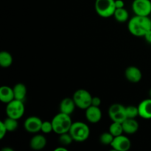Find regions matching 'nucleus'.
Segmentation results:
<instances>
[{
  "instance_id": "nucleus-1",
  "label": "nucleus",
  "mask_w": 151,
  "mask_h": 151,
  "mask_svg": "<svg viewBox=\"0 0 151 151\" xmlns=\"http://www.w3.org/2000/svg\"><path fill=\"white\" fill-rule=\"evenodd\" d=\"M130 33L137 37H144L151 29V19L148 16H137L131 18L128 24Z\"/></svg>"
},
{
  "instance_id": "nucleus-2",
  "label": "nucleus",
  "mask_w": 151,
  "mask_h": 151,
  "mask_svg": "<svg viewBox=\"0 0 151 151\" xmlns=\"http://www.w3.org/2000/svg\"><path fill=\"white\" fill-rule=\"evenodd\" d=\"M52 123L53 126V131L55 134L60 135L69 132L73 122L70 115L60 112L53 117L52 119Z\"/></svg>"
},
{
  "instance_id": "nucleus-3",
  "label": "nucleus",
  "mask_w": 151,
  "mask_h": 151,
  "mask_svg": "<svg viewBox=\"0 0 151 151\" xmlns=\"http://www.w3.org/2000/svg\"><path fill=\"white\" fill-rule=\"evenodd\" d=\"M69 133L72 139L77 142H83L88 139L90 136V129L88 125L83 122H73Z\"/></svg>"
},
{
  "instance_id": "nucleus-4",
  "label": "nucleus",
  "mask_w": 151,
  "mask_h": 151,
  "mask_svg": "<svg viewBox=\"0 0 151 151\" xmlns=\"http://www.w3.org/2000/svg\"><path fill=\"white\" fill-rule=\"evenodd\" d=\"M96 13L102 18H110L114 16L116 6L115 0H96L94 3Z\"/></svg>"
},
{
  "instance_id": "nucleus-5",
  "label": "nucleus",
  "mask_w": 151,
  "mask_h": 151,
  "mask_svg": "<svg viewBox=\"0 0 151 151\" xmlns=\"http://www.w3.org/2000/svg\"><path fill=\"white\" fill-rule=\"evenodd\" d=\"M25 107L23 101L14 99L6 106V114L9 117L19 120L24 114Z\"/></svg>"
},
{
  "instance_id": "nucleus-6",
  "label": "nucleus",
  "mask_w": 151,
  "mask_h": 151,
  "mask_svg": "<svg viewBox=\"0 0 151 151\" xmlns=\"http://www.w3.org/2000/svg\"><path fill=\"white\" fill-rule=\"evenodd\" d=\"M92 96L89 91L86 89H78L74 93L73 98L75 105L79 109L86 110L91 106Z\"/></svg>"
},
{
  "instance_id": "nucleus-7",
  "label": "nucleus",
  "mask_w": 151,
  "mask_h": 151,
  "mask_svg": "<svg viewBox=\"0 0 151 151\" xmlns=\"http://www.w3.org/2000/svg\"><path fill=\"white\" fill-rule=\"evenodd\" d=\"M132 10L137 16H148L151 13L150 0H133Z\"/></svg>"
},
{
  "instance_id": "nucleus-8",
  "label": "nucleus",
  "mask_w": 151,
  "mask_h": 151,
  "mask_svg": "<svg viewBox=\"0 0 151 151\" xmlns=\"http://www.w3.org/2000/svg\"><path fill=\"white\" fill-rule=\"evenodd\" d=\"M109 116L113 122H122L127 119L125 107L119 103L112 104L109 109Z\"/></svg>"
},
{
  "instance_id": "nucleus-9",
  "label": "nucleus",
  "mask_w": 151,
  "mask_h": 151,
  "mask_svg": "<svg viewBox=\"0 0 151 151\" xmlns=\"http://www.w3.org/2000/svg\"><path fill=\"white\" fill-rule=\"evenodd\" d=\"M111 146L114 150L127 151L131 148V142L128 137L122 134L114 138Z\"/></svg>"
},
{
  "instance_id": "nucleus-10",
  "label": "nucleus",
  "mask_w": 151,
  "mask_h": 151,
  "mask_svg": "<svg viewBox=\"0 0 151 151\" xmlns=\"http://www.w3.org/2000/svg\"><path fill=\"white\" fill-rule=\"evenodd\" d=\"M43 121L36 116H31L26 119L24 124V129L28 133L36 134L41 131Z\"/></svg>"
},
{
  "instance_id": "nucleus-11",
  "label": "nucleus",
  "mask_w": 151,
  "mask_h": 151,
  "mask_svg": "<svg viewBox=\"0 0 151 151\" xmlns=\"http://www.w3.org/2000/svg\"><path fill=\"white\" fill-rule=\"evenodd\" d=\"M85 115L87 120L92 124L98 123L102 119L103 114L100 107H97L94 106H91L86 109Z\"/></svg>"
},
{
  "instance_id": "nucleus-12",
  "label": "nucleus",
  "mask_w": 151,
  "mask_h": 151,
  "mask_svg": "<svg viewBox=\"0 0 151 151\" xmlns=\"http://www.w3.org/2000/svg\"><path fill=\"white\" fill-rule=\"evenodd\" d=\"M125 75L126 79L129 82L137 83L141 81L142 78V71L138 67L134 66H128L125 72Z\"/></svg>"
},
{
  "instance_id": "nucleus-13",
  "label": "nucleus",
  "mask_w": 151,
  "mask_h": 151,
  "mask_svg": "<svg viewBox=\"0 0 151 151\" xmlns=\"http://www.w3.org/2000/svg\"><path fill=\"white\" fill-rule=\"evenodd\" d=\"M139 115L145 119H151V98L142 100L138 106Z\"/></svg>"
},
{
  "instance_id": "nucleus-14",
  "label": "nucleus",
  "mask_w": 151,
  "mask_h": 151,
  "mask_svg": "<svg viewBox=\"0 0 151 151\" xmlns=\"http://www.w3.org/2000/svg\"><path fill=\"white\" fill-rule=\"evenodd\" d=\"M47 143V139L44 135L35 134L31 138L29 142V147L33 150H41L46 147Z\"/></svg>"
},
{
  "instance_id": "nucleus-15",
  "label": "nucleus",
  "mask_w": 151,
  "mask_h": 151,
  "mask_svg": "<svg viewBox=\"0 0 151 151\" xmlns=\"http://www.w3.org/2000/svg\"><path fill=\"white\" fill-rule=\"evenodd\" d=\"M122 125L124 133L126 134H129V135L136 134L139 130V127L137 119H131V118L125 119L122 122Z\"/></svg>"
},
{
  "instance_id": "nucleus-16",
  "label": "nucleus",
  "mask_w": 151,
  "mask_h": 151,
  "mask_svg": "<svg viewBox=\"0 0 151 151\" xmlns=\"http://www.w3.org/2000/svg\"><path fill=\"white\" fill-rule=\"evenodd\" d=\"M75 107H76V105L73 98H70V97L63 98L60 102V106H59L60 112L68 115H71L75 111Z\"/></svg>"
},
{
  "instance_id": "nucleus-17",
  "label": "nucleus",
  "mask_w": 151,
  "mask_h": 151,
  "mask_svg": "<svg viewBox=\"0 0 151 151\" xmlns=\"http://www.w3.org/2000/svg\"><path fill=\"white\" fill-rule=\"evenodd\" d=\"M15 99L13 89L8 86H2L0 88V100L2 103H9Z\"/></svg>"
},
{
  "instance_id": "nucleus-18",
  "label": "nucleus",
  "mask_w": 151,
  "mask_h": 151,
  "mask_svg": "<svg viewBox=\"0 0 151 151\" xmlns=\"http://www.w3.org/2000/svg\"><path fill=\"white\" fill-rule=\"evenodd\" d=\"M13 89L15 99L21 100V101H24L27 95L26 86L22 83H19L13 86Z\"/></svg>"
},
{
  "instance_id": "nucleus-19",
  "label": "nucleus",
  "mask_w": 151,
  "mask_h": 151,
  "mask_svg": "<svg viewBox=\"0 0 151 151\" xmlns=\"http://www.w3.org/2000/svg\"><path fill=\"white\" fill-rule=\"evenodd\" d=\"M13 58L12 55L7 51L0 52V66L3 68H8L13 64Z\"/></svg>"
},
{
  "instance_id": "nucleus-20",
  "label": "nucleus",
  "mask_w": 151,
  "mask_h": 151,
  "mask_svg": "<svg viewBox=\"0 0 151 151\" xmlns=\"http://www.w3.org/2000/svg\"><path fill=\"white\" fill-rule=\"evenodd\" d=\"M113 16L116 19V22H119V23H124V22H127L129 19V13L125 7L116 8L115 10Z\"/></svg>"
},
{
  "instance_id": "nucleus-21",
  "label": "nucleus",
  "mask_w": 151,
  "mask_h": 151,
  "mask_svg": "<svg viewBox=\"0 0 151 151\" xmlns=\"http://www.w3.org/2000/svg\"><path fill=\"white\" fill-rule=\"evenodd\" d=\"M109 132L114 136V137H118L119 135L123 134V128H122V122H113L109 126Z\"/></svg>"
},
{
  "instance_id": "nucleus-22",
  "label": "nucleus",
  "mask_w": 151,
  "mask_h": 151,
  "mask_svg": "<svg viewBox=\"0 0 151 151\" xmlns=\"http://www.w3.org/2000/svg\"><path fill=\"white\" fill-rule=\"evenodd\" d=\"M3 122H4V125H5L6 126V128H7L8 132H13V131H15L17 129L18 127H19L18 119L9 117V116H7Z\"/></svg>"
},
{
  "instance_id": "nucleus-23",
  "label": "nucleus",
  "mask_w": 151,
  "mask_h": 151,
  "mask_svg": "<svg viewBox=\"0 0 151 151\" xmlns=\"http://www.w3.org/2000/svg\"><path fill=\"white\" fill-rule=\"evenodd\" d=\"M125 114H126L127 118L131 119H136L139 115V109L138 106H128L125 107Z\"/></svg>"
},
{
  "instance_id": "nucleus-24",
  "label": "nucleus",
  "mask_w": 151,
  "mask_h": 151,
  "mask_svg": "<svg viewBox=\"0 0 151 151\" xmlns=\"http://www.w3.org/2000/svg\"><path fill=\"white\" fill-rule=\"evenodd\" d=\"M114 137L110 132H104L100 135V142L104 145H111L112 141L114 140Z\"/></svg>"
},
{
  "instance_id": "nucleus-25",
  "label": "nucleus",
  "mask_w": 151,
  "mask_h": 151,
  "mask_svg": "<svg viewBox=\"0 0 151 151\" xmlns=\"http://www.w3.org/2000/svg\"><path fill=\"white\" fill-rule=\"evenodd\" d=\"M59 142L60 145L63 146H68L74 141L72 139V136L70 135L69 132L65 133V134H62L59 135Z\"/></svg>"
},
{
  "instance_id": "nucleus-26",
  "label": "nucleus",
  "mask_w": 151,
  "mask_h": 151,
  "mask_svg": "<svg viewBox=\"0 0 151 151\" xmlns=\"http://www.w3.org/2000/svg\"><path fill=\"white\" fill-rule=\"evenodd\" d=\"M41 131L44 134H50L52 131H53V126L52 121H43L42 125H41Z\"/></svg>"
},
{
  "instance_id": "nucleus-27",
  "label": "nucleus",
  "mask_w": 151,
  "mask_h": 151,
  "mask_svg": "<svg viewBox=\"0 0 151 151\" xmlns=\"http://www.w3.org/2000/svg\"><path fill=\"white\" fill-rule=\"evenodd\" d=\"M8 132L6 128L5 125H4V122L1 121L0 122V139H2L4 137L6 136L7 133Z\"/></svg>"
},
{
  "instance_id": "nucleus-28",
  "label": "nucleus",
  "mask_w": 151,
  "mask_h": 151,
  "mask_svg": "<svg viewBox=\"0 0 151 151\" xmlns=\"http://www.w3.org/2000/svg\"><path fill=\"white\" fill-rule=\"evenodd\" d=\"M100 105H101V99L99 97H93L91 100V106L100 107Z\"/></svg>"
},
{
  "instance_id": "nucleus-29",
  "label": "nucleus",
  "mask_w": 151,
  "mask_h": 151,
  "mask_svg": "<svg viewBox=\"0 0 151 151\" xmlns=\"http://www.w3.org/2000/svg\"><path fill=\"white\" fill-rule=\"evenodd\" d=\"M115 6L116 8H123L125 7V2L123 0H115Z\"/></svg>"
},
{
  "instance_id": "nucleus-30",
  "label": "nucleus",
  "mask_w": 151,
  "mask_h": 151,
  "mask_svg": "<svg viewBox=\"0 0 151 151\" xmlns=\"http://www.w3.org/2000/svg\"><path fill=\"white\" fill-rule=\"evenodd\" d=\"M144 38H145V41H147V43H149V44H151V29H150V30H149L148 32H147V33L145 35Z\"/></svg>"
},
{
  "instance_id": "nucleus-31",
  "label": "nucleus",
  "mask_w": 151,
  "mask_h": 151,
  "mask_svg": "<svg viewBox=\"0 0 151 151\" xmlns=\"http://www.w3.org/2000/svg\"><path fill=\"white\" fill-rule=\"evenodd\" d=\"M55 151H67V149L65 147H63V145H61V147H58L55 149Z\"/></svg>"
},
{
  "instance_id": "nucleus-32",
  "label": "nucleus",
  "mask_w": 151,
  "mask_h": 151,
  "mask_svg": "<svg viewBox=\"0 0 151 151\" xmlns=\"http://www.w3.org/2000/svg\"><path fill=\"white\" fill-rule=\"evenodd\" d=\"M2 151H13V150L12 148H9V147H4V148H3Z\"/></svg>"
},
{
  "instance_id": "nucleus-33",
  "label": "nucleus",
  "mask_w": 151,
  "mask_h": 151,
  "mask_svg": "<svg viewBox=\"0 0 151 151\" xmlns=\"http://www.w3.org/2000/svg\"><path fill=\"white\" fill-rule=\"evenodd\" d=\"M149 94H150V97L151 98V89H150V93H149Z\"/></svg>"
}]
</instances>
